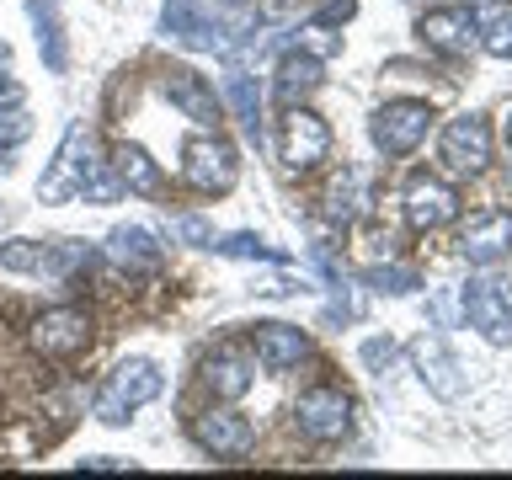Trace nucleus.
Wrapping results in <instances>:
<instances>
[{
	"label": "nucleus",
	"mask_w": 512,
	"mask_h": 480,
	"mask_svg": "<svg viewBox=\"0 0 512 480\" xmlns=\"http://www.w3.org/2000/svg\"><path fill=\"white\" fill-rule=\"evenodd\" d=\"M294 422H299V432L310 443H336L347 432V422H352V400L336 390V384H315V390L299 395Z\"/></svg>",
	"instance_id": "nucleus-8"
},
{
	"label": "nucleus",
	"mask_w": 512,
	"mask_h": 480,
	"mask_svg": "<svg viewBox=\"0 0 512 480\" xmlns=\"http://www.w3.org/2000/svg\"><path fill=\"white\" fill-rule=\"evenodd\" d=\"M480 48H486L491 59H512V11L502 6H491V11H480Z\"/></svg>",
	"instance_id": "nucleus-23"
},
{
	"label": "nucleus",
	"mask_w": 512,
	"mask_h": 480,
	"mask_svg": "<svg viewBox=\"0 0 512 480\" xmlns=\"http://www.w3.org/2000/svg\"><path fill=\"white\" fill-rule=\"evenodd\" d=\"M107 166H112V176H118L128 192H139V198H155L160 192V166L150 160V150H139V144H118Z\"/></svg>",
	"instance_id": "nucleus-19"
},
{
	"label": "nucleus",
	"mask_w": 512,
	"mask_h": 480,
	"mask_svg": "<svg viewBox=\"0 0 512 480\" xmlns=\"http://www.w3.org/2000/svg\"><path fill=\"white\" fill-rule=\"evenodd\" d=\"M91 331L96 326L80 304H54V310H43L27 326V347L38 352V358H75V352L91 347Z\"/></svg>",
	"instance_id": "nucleus-4"
},
{
	"label": "nucleus",
	"mask_w": 512,
	"mask_h": 480,
	"mask_svg": "<svg viewBox=\"0 0 512 480\" xmlns=\"http://www.w3.org/2000/svg\"><path fill=\"white\" fill-rule=\"evenodd\" d=\"M459 251H464V262H470V267L502 262V256L512 251V214H486V219H475L470 230H464Z\"/></svg>",
	"instance_id": "nucleus-15"
},
{
	"label": "nucleus",
	"mask_w": 512,
	"mask_h": 480,
	"mask_svg": "<svg viewBox=\"0 0 512 480\" xmlns=\"http://www.w3.org/2000/svg\"><path fill=\"white\" fill-rule=\"evenodd\" d=\"M224 6H246V0H224Z\"/></svg>",
	"instance_id": "nucleus-34"
},
{
	"label": "nucleus",
	"mask_w": 512,
	"mask_h": 480,
	"mask_svg": "<svg viewBox=\"0 0 512 480\" xmlns=\"http://www.w3.org/2000/svg\"><path fill=\"white\" fill-rule=\"evenodd\" d=\"M160 384H166V379H160V368H155L150 358H123V363L102 379V390H96V400H91L96 422L123 427L139 406H150V400L160 395Z\"/></svg>",
	"instance_id": "nucleus-1"
},
{
	"label": "nucleus",
	"mask_w": 512,
	"mask_h": 480,
	"mask_svg": "<svg viewBox=\"0 0 512 480\" xmlns=\"http://www.w3.org/2000/svg\"><path fill=\"white\" fill-rule=\"evenodd\" d=\"M22 86H16V80H0V107H22Z\"/></svg>",
	"instance_id": "nucleus-32"
},
{
	"label": "nucleus",
	"mask_w": 512,
	"mask_h": 480,
	"mask_svg": "<svg viewBox=\"0 0 512 480\" xmlns=\"http://www.w3.org/2000/svg\"><path fill=\"white\" fill-rule=\"evenodd\" d=\"M214 251H224V256H256V262H283V251H272L267 240H256V235H230V240H214Z\"/></svg>",
	"instance_id": "nucleus-26"
},
{
	"label": "nucleus",
	"mask_w": 512,
	"mask_h": 480,
	"mask_svg": "<svg viewBox=\"0 0 512 480\" xmlns=\"http://www.w3.org/2000/svg\"><path fill=\"white\" fill-rule=\"evenodd\" d=\"M182 176L192 192H230L240 176V155L230 139L219 134H192L182 144Z\"/></svg>",
	"instance_id": "nucleus-3"
},
{
	"label": "nucleus",
	"mask_w": 512,
	"mask_h": 480,
	"mask_svg": "<svg viewBox=\"0 0 512 480\" xmlns=\"http://www.w3.org/2000/svg\"><path fill=\"white\" fill-rule=\"evenodd\" d=\"M251 347H256V358H262V368L283 374V368H294L304 352H310V331L283 326V320H262V326L251 331Z\"/></svg>",
	"instance_id": "nucleus-14"
},
{
	"label": "nucleus",
	"mask_w": 512,
	"mask_h": 480,
	"mask_svg": "<svg viewBox=\"0 0 512 480\" xmlns=\"http://www.w3.org/2000/svg\"><path fill=\"white\" fill-rule=\"evenodd\" d=\"M203 390L214 395V400H240V395L251 390V358H246V352L219 347L214 358L203 363Z\"/></svg>",
	"instance_id": "nucleus-17"
},
{
	"label": "nucleus",
	"mask_w": 512,
	"mask_h": 480,
	"mask_svg": "<svg viewBox=\"0 0 512 480\" xmlns=\"http://www.w3.org/2000/svg\"><path fill=\"white\" fill-rule=\"evenodd\" d=\"M0 272H54V246H43V240H6L0 246Z\"/></svg>",
	"instance_id": "nucleus-21"
},
{
	"label": "nucleus",
	"mask_w": 512,
	"mask_h": 480,
	"mask_svg": "<svg viewBox=\"0 0 512 480\" xmlns=\"http://www.w3.org/2000/svg\"><path fill=\"white\" fill-rule=\"evenodd\" d=\"M176 235H182L187 246H214V230H208V219H198V214H187L176 224Z\"/></svg>",
	"instance_id": "nucleus-29"
},
{
	"label": "nucleus",
	"mask_w": 512,
	"mask_h": 480,
	"mask_svg": "<svg viewBox=\"0 0 512 480\" xmlns=\"http://www.w3.org/2000/svg\"><path fill=\"white\" fill-rule=\"evenodd\" d=\"M0 64H6V48H0Z\"/></svg>",
	"instance_id": "nucleus-36"
},
{
	"label": "nucleus",
	"mask_w": 512,
	"mask_h": 480,
	"mask_svg": "<svg viewBox=\"0 0 512 480\" xmlns=\"http://www.w3.org/2000/svg\"><path fill=\"white\" fill-rule=\"evenodd\" d=\"M32 22H38V48H43L48 70H64V38H59L54 11H43V0H32Z\"/></svg>",
	"instance_id": "nucleus-24"
},
{
	"label": "nucleus",
	"mask_w": 512,
	"mask_h": 480,
	"mask_svg": "<svg viewBox=\"0 0 512 480\" xmlns=\"http://www.w3.org/2000/svg\"><path fill=\"white\" fill-rule=\"evenodd\" d=\"M160 91L171 96V107L182 112V118H192L198 128H219L224 102H219V91L208 86L198 70H192V64H171V70L160 75Z\"/></svg>",
	"instance_id": "nucleus-9"
},
{
	"label": "nucleus",
	"mask_w": 512,
	"mask_h": 480,
	"mask_svg": "<svg viewBox=\"0 0 512 480\" xmlns=\"http://www.w3.org/2000/svg\"><path fill=\"white\" fill-rule=\"evenodd\" d=\"M459 219V192L438 182V176H411L406 182V224L411 230H443V224Z\"/></svg>",
	"instance_id": "nucleus-11"
},
{
	"label": "nucleus",
	"mask_w": 512,
	"mask_h": 480,
	"mask_svg": "<svg viewBox=\"0 0 512 480\" xmlns=\"http://www.w3.org/2000/svg\"><path fill=\"white\" fill-rule=\"evenodd\" d=\"M192 438H198V448H203V454H214V459H246L251 443H256V432H251V422L240 411L214 406V411H203L198 422H192Z\"/></svg>",
	"instance_id": "nucleus-10"
},
{
	"label": "nucleus",
	"mask_w": 512,
	"mask_h": 480,
	"mask_svg": "<svg viewBox=\"0 0 512 480\" xmlns=\"http://www.w3.org/2000/svg\"><path fill=\"white\" fill-rule=\"evenodd\" d=\"M320 59L315 54H304V48H294V54H283L278 59V80H272V91H278V102L283 107H294V102H304L310 91H320Z\"/></svg>",
	"instance_id": "nucleus-18"
},
{
	"label": "nucleus",
	"mask_w": 512,
	"mask_h": 480,
	"mask_svg": "<svg viewBox=\"0 0 512 480\" xmlns=\"http://www.w3.org/2000/svg\"><path fill=\"white\" fill-rule=\"evenodd\" d=\"M299 48H304V54H315V59H331L336 48H342V32H331L326 22H310L299 32Z\"/></svg>",
	"instance_id": "nucleus-27"
},
{
	"label": "nucleus",
	"mask_w": 512,
	"mask_h": 480,
	"mask_svg": "<svg viewBox=\"0 0 512 480\" xmlns=\"http://www.w3.org/2000/svg\"><path fill=\"white\" fill-rule=\"evenodd\" d=\"M507 144H512V118H507Z\"/></svg>",
	"instance_id": "nucleus-35"
},
{
	"label": "nucleus",
	"mask_w": 512,
	"mask_h": 480,
	"mask_svg": "<svg viewBox=\"0 0 512 480\" xmlns=\"http://www.w3.org/2000/svg\"><path fill=\"white\" fill-rule=\"evenodd\" d=\"M363 283H368V288H384V294H411V288H416V272H406V267H368Z\"/></svg>",
	"instance_id": "nucleus-28"
},
{
	"label": "nucleus",
	"mask_w": 512,
	"mask_h": 480,
	"mask_svg": "<svg viewBox=\"0 0 512 480\" xmlns=\"http://www.w3.org/2000/svg\"><path fill=\"white\" fill-rule=\"evenodd\" d=\"M352 11H358V0H331V6H326V22H347Z\"/></svg>",
	"instance_id": "nucleus-33"
},
{
	"label": "nucleus",
	"mask_w": 512,
	"mask_h": 480,
	"mask_svg": "<svg viewBox=\"0 0 512 480\" xmlns=\"http://www.w3.org/2000/svg\"><path fill=\"white\" fill-rule=\"evenodd\" d=\"M411 363H416V374H422V384L432 395H443V400H459L464 390V379H459V363H454V352H448V342L438 331H422L411 342Z\"/></svg>",
	"instance_id": "nucleus-12"
},
{
	"label": "nucleus",
	"mask_w": 512,
	"mask_h": 480,
	"mask_svg": "<svg viewBox=\"0 0 512 480\" xmlns=\"http://www.w3.org/2000/svg\"><path fill=\"white\" fill-rule=\"evenodd\" d=\"M107 262L118 267H160V246L150 230H139V224H118V230L107 235Z\"/></svg>",
	"instance_id": "nucleus-20"
},
{
	"label": "nucleus",
	"mask_w": 512,
	"mask_h": 480,
	"mask_svg": "<svg viewBox=\"0 0 512 480\" xmlns=\"http://www.w3.org/2000/svg\"><path fill=\"white\" fill-rule=\"evenodd\" d=\"M80 470H134V464H128V459H112V454H102V459H86Z\"/></svg>",
	"instance_id": "nucleus-31"
},
{
	"label": "nucleus",
	"mask_w": 512,
	"mask_h": 480,
	"mask_svg": "<svg viewBox=\"0 0 512 480\" xmlns=\"http://www.w3.org/2000/svg\"><path fill=\"white\" fill-rule=\"evenodd\" d=\"M464 320H470L486 342L507 347L512 342V283H502V278H470V283H464Z\"/></svg>",
	"instance_id": "nucleus-6"
},
{
	"label": "nucleus",
	"mask_w": 512,
	"mask_h": 480,
	"mask_svg": "<svg viewBox=\"0 0 512 480\" xmlns=\"http://www.w3.org/2000/svg\"><path fill=\"white\" fill-rule=\"evenodd\" d=\"M331 155V128L320 112H310L304 102L294 107H283V118H278V160H283V171L288 176H310L320 171V160Z\"/></svg>",
	"instance_id": "nucleus-2"
},
{
	"label": "nucleus",
	"mask_w": 512,
	"mask_h": 480,
	"mask_svg": "<svg viewBox=\"0 0 512 480\" xmlns=\"http://www.w3.org/2000/svg\"><path fill=\"white\" fill-rule=\"evenodd\" d=\"M432 128V107L427 102H384L374 118H368V134L384 155H411L416 144L427 139Z\"/></svg>",
	"instance_id": "nucleus-7"
},
{
	"label": "nucleus",
	"mask_w": 512,
	"mask_h": 480,
	"mask_svg": "<svg viewBox=\"0 0 512 480\" xmlns=\"http://www.w3.org/2000/svg\"><path fill=\"white\" fill-rule=\"evenodd\" d=\"M27 134H32L27 118H6V123H0V150H16V144H22Z\"/></svg>",
	"instance_id": "nucleus-30"
},
{
	"label": "nucleus",
	"mask_w": 512,
	"mask_h": 480,
	"mask_svg": "<svg viewBox=\"0 0 512 480\" xmlns=\"http://www.w3.org/2000/svg\"><path fill=\"white\" fill-rule=\"evenodd\" d=\"M416 32H422L427 48H438V54H448V59H464L475 48V16L459 11V6L427 11L422 22H416Z\"/></svg>",
	"instance_id": "nucleus-13"
},
{
	"label": "nucleus",
	"mask_w": 512,
	"mask_h": 480,
	"mask_svg": "<svg viewBox=\"0 0 512 480\" xmlns=\"http://www.w3.org/2000/svg\"><path fill=\"white\" fill-rule=\"evenodd\" d=\"M438 160L443 171L454 176H475L491 166V123L480 112H464V118H448L443 123V139H438Z\"/></svg>",
	"instance_id": "nucleus-5"
},
{
	"label": "nucleus",
	"mask_w": 512,
	"mask_h": 480,
	"mask_svg": "<svg viewBox=\"0 0 512 480\" xmlns=\"http://www.w3.org/2000/svg\"><path fill=\"white\" fill-rule=\"evenodd\" d=\"M166 32L176 43H187V48H198V54H208V48H219V22L208 16L198 0H166Z\"/></svg>",
	"instance_id": "nucleus-16"
},
{
	"label": "nucleus",
	"mask_w": 512,
	"mask_h": 480,
	"mask_svg": "<svg viewBox=\"0 0 512 480\" xmlns=\"http://www.w3.org/2000/svg\"><path fill=\"white\" fill-rule=\"evenodd\" d=\"M358 358H363V368H368V374H390V368H395V358H400V347L390 342V336H368V342L358 347Z\"/></svg>",
	"instance_id": "nucleus-25"
},
{
	"label": "nucleus",
	"mask_w": 512,
	"mask_h": 480,
	"mask_svg": "<svg viewBox=\"0 0 512 480\" xmlns=\"http://www.w3.org/2000/svg\"><path fill=\"white\" fill-rule=\"evenodd\" d=\"M224 96H230L235 118L246 123V134H262V96H256V86H251L246 70H230V80H224Z\"/></svg>",
	"instance_id": "nucleus-22"
}]
</instances>
